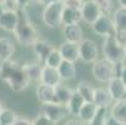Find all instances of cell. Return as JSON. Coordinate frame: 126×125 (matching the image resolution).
<instances>
[{
	"label": "cell",
	"mask_w": 126,
	"mask_h": 125,
	"mask_svg": "<svg viewBox=\"0 0 126 125\" xmlns=\"http://www.w3.org/2000/svg\"><path fill=\"white\" fill-rule=\"evenodd\" d=\"M0 79L16 93L24 91L31 83L25 73L24 65H20L11 59L0 63Z\"/></svg>",
	"instance_id": "6da1fadb"
},
{
	"label": "cell",
	"mask_w": 126,
	"mask_h": 125,
	"mask_svg": "<svg viewBox=\"0 0 126 125\" xmlns=\"http://www.w3.org/2000/svg\"><path fill=\"white\" fill-rule=\"evenodd\" d=\"M17 11H19V24L14 31V36L16 41L24 48L34 46V44L39 40V31L29 20L24 9H19Z\"/></svg>",
	"instance_id": "7a4b0ae2"
},
{
	"label": "cell",
	"mask_w": 126,
	"mask_h": 125,
	"mask_svg": "<svg viewBox=\"0 0 126 125\" xmlns=\"http://www.w3.org/2000/svg\"><path fill=\"white\" fill-rule=\"evenodd\" d=\"M122 64H115L107 59H97L91 68L94 78L100 83H109L112 79L117 78Z\"/></svg>",
	"instance_id": "3957f363"
},
{
	"label": "cell",
	"mask_w": 126,
	"mask_h": 125,
	"mask_svg": "<svg viewBox=\"0 0 126 125\" xmlns=\"http://www.w3.org/2000/svg\"><path fill=\"white\" fill-rule=\"evenodd\" d=\"M102 54L105 59L110 60L115 64H124V61L126 60L124 43L116 35L105 38L102 43Z\"/></svg>",
	"instance_id": "277c9868"
},
{
	"label": "cell",
	"mask_w": 126,
	"mask_h": 125,
	"mask_svg": "<svg viewBox=\"0 0 126 125\" xmlns=\"http://www.w3.org/2000/svg\"><path fill=\"white\" fill-rule=\"evenodd\" d=\"M65 4L61 3L60 0L50 3L44 8L43 11V21L47 28L56 29L63 24V11H64Z\"/></svg>",
	"instance_id": "5b68a950"
},
{
	"label": "cell",
	"mask_w": 126,
	"mask_h": 125,
	"mask_svg": "<svg viewBox=\"0 0 126 125\" xmlns=\"http://www.w3.org/2000/svg\"><path fill=\"white\" fill-rule=\"evenodd\" d=\"M79 54L81 61L86 64H94L99 56L97 44L91 39H84L79 44Z\"/></svg>",
	"instance_id": "8992f818"
},
{
	"label": "cell",
	"mask_w": 126,
	"mask_h": 125,
	"mask_svg": "<svg viewBox=\"0 0 126 125\" xmlns=\"http://www.w3.org/2000/svg\"><path fill=\"white\" fill-rule=\"evenodd\" d=\"M40 114L45 115L47 119H50L54 123H59L69 114L67 108L65 105L58 104V103H50V104H41Z\"/></svg>",
	"instance_id": "52a82bcc"
},
{
	"label": "cell",
	"mask_w": 126,
	"mask_h": 125,
	"mask_svg": "<svg viewBox=\"0 0 126 125\" xmlns=\"http://www.w3.org/2000/svg\"><path fill=\"white\" fill-rule=\"evenodd\" d=\"M91 28H93L95 34L100 35L102 38H109V36H112V35H116L114 20L106 14H102L91 25Z\"/></svg>",
	"instance_id": "ba28073f"
},
{
	"label": "cell",
	"mask_w": 126,
	"mask_h": 125,
	"mask_svg": "<svg viewBox=\"0 0 126 125\" xmlns=\"http://www.w3.org/2000/svg\"><path fill=\"white\" fill-rule=\"evenodd\" d=\"M102 14H104L102 9L94 0H86L82 3L81 15H82V21H85L86 24L93 25Z\"/></svg>",
	"instance_id": "9c48e42d"
},
{
	"label": "cell",
	"mask_w": 126,
	"mask_h": 125,
	"mask_svg": "<svg viewBox=\"0 0 126 125\" xmlns=\"http://www.w3.org/2000/svg\"><path fill=\"white\" fill-rule=\"evenodd\" d=\"M19 24V11H0V28L8 33L15 31Z\"/></svg>",
	"instance_id": "30bf717a"
},
{
	"label": "cell",
	"mask_w": 126,
	"mask_h": 125,
	"mask_svg": "<svg viewBox=\"0 0 126 125\" xmlns=\"http://www.w3.org/2000/svg\"><path fill=\"white\" fill-rule=\"evenodd\" d=\"M112 20H114L115 30H116V36L122 43H125L126 41V9L119 8L114 13Z\"/></svg>",
	"instance_id": "8fae6325"
},
{
	"label": "cell",
	"mask_w": 126,
	"mask_h": 125,
	"mask_svg": "<svg viewBox=\"0 0 126 125\" xmlns=\"http://www.w3.org/2000/svg\"><path fill=\"white\" fill-rule=\"evenodd\" d=\"M107 90L112 96L114 103L126 100V85L122 83V80L119 76L107 83Z\"/></svg>",
	"instance_id": "7c38bea8"
},
{
	"label": "cell",
	"mask_w": 126,
	"mask_h": 125,
	"mask_svg": "<svg viewBox=\"0 0 126 125\" xmlns=\"http://www.w3.org/2000/svg\"><path fill=\"white\" fill-rule=\"evenodd\" d=\"M82 20L81 15V8L73 6V5H65L63 11V24L65 26L67 25H76Z\"/></svg>",
	"instance_id": "4fadbf2b"
},
{
	"label": "cell",
	"mask_w": 126,
	"mask_h": 125,
	"mask_svg": "<svg viewBox=\"0 0 126 125\" xmlns=\"http://www.w3.org/2000/svg\"><path fill=\"white\" fill-rule=\"evenodd\" d=\"M32 50H34V54L36 55L39 63L41 64H45L46 59L49 58V55L51 54V53L55 50V48H54V45L46 40H41L39 39L36 43L34 44L32 46Z\"/></svg>",
	"instance_id": "5bb4252c"
},
{
	"label": "cell",
	"mask_w": 126,
	"mask_h": 125,
	"mask_svg": "<svg viewBox=\"0 0 126 125\" xmlns=\"http://www.w3.org/2000/svg\"><path fill=\"white\" fill-rule=\"evenodd\" d=\"M59 51L64 60L76 63L80 60V54H79V44H74L70 41H64L59 46Z\"/></svg>",
	"instance_id": "9a60e30c"
},
{
	"label": "cell",
	"mask_w": 126,
	"mask_h": 125,
	"mask_svg": "<svg viewBox=\"0 0 126 125\" xmlns=\"http://www.w3.org/2000/svg\"><path fill=\"white\" fill-rule=\"evenodd\" d=\"M61 80L63 79H61V76L59 74L58 69L44 65L41 79H40L41 84H45V85H49V86H52V88H56L58 85L61 84Z\"/></svg>",
	"instance_id": "2e32d148"
},
{
	"label": "cell",
	"mask_w": 126,
	"mask_h": 125,
	"mask_svg": "<svg viewBox=\"0 0 126 125\" xmlns=\"http://www.w3.org/2000/svg\"><path fill=\"white\" fill-rule=\"evenodd\" d=\"M95 105L99 109H107L109 106L112 105L114 100L110 95L109 90L105 88H95V94H94V101Z\"/></svg>",
	"instance_id": "e0dca14e"
},
{
	"label": "cell",
	"mask_w": 126,
	"mask_h": 125,
	"mask_svg": "<svg viewBox=\"0 0 126 125\" xmlns=\"http://www.w3.org/2000/svg\"><path fill=\"white\" fill-rule=\"evenodd\" d=\"M63 34H64L65 41H70V43H74V44H80L84 40V31H82V29L79 24L64 26Z\"/></svg>",
	"instance_id": "ac0fdd59"
},
{
	"label": "cell",
	"mask_w": 126,
	"mask_h": 125,
	"mask_svg": "<svg viewBox=\"0 0 126 125\" xmlns=\"http://www.w3.org/2000/svg\"><path fill=\"white\" fill-rule=\"evenodd\" d=\"M36 98L41 104L56 103V100H55V88L40 83L36 86Z\"/></svg>",
	"instance_id": "d6986e66"
},
{
	"label": "cell",
	"mask_w": 126,
	"mask_h": 125,
	"mask_svg": "<svg viewBox=\"0 0 126 125\" xmlns=\"http://www.w3.org/2000/svg\"><path fill=\"white\" fill-rule=\"evenodd\" d=\"M99 113V108L95 105V103L93 101H86L84 105H82V108L78 115V119H80L81 121H84L85 124H90L94 119L95 116L97 115Z\"/></svg>",
	"instance_id": "ffe728a7"
},
{
	"label": "cell",
	"mask_w": 126,
	"mask_h": 125,
	"mask_svg": "<svg viewBox=\"0 0 126 125\" xmlns=\"http://www.w3.org/2000/svg\"><path fill=\"white\" fill-rule=\"evenodd\" d=\"M15 53V43L10 38H0V60H10Z\"/></svg>",
	"instance_id": "44dd1931"
},
{
	"label": "cell",
	"mask_w": 126,
	"mask_h": 125,
	"mask_svg": "<svg viewBox=\"0 0 126 125\" xmlns=\"http://www.w3.org/2000/svg\"><path fill=\"white\" fill-rule=\"evenodd\" d=\"M75 90H73L70 86L67 85H64V84H60L55 88V100L58 104H61V105H67V103L70 101L71 96H73Z\"/></svg>",
	"instance_id": "7402d4cb"
},
{
	"label": "cell",
	"mask_w": 126,
	"mask_h": 125,
	"mask_svg": "<svg viewBox=\"0 0 126 125\" xmlns=\"http://www.w3.org/2000/svg\"><path fill=\"white\" fill-rule=\"evenodd\" d=\"M85 103H86V101H85V99L82 98V95L75 89V91H74L73 96H71L70 101H69L67 105H66L69 114L78 116L79 113H80V110H81V108H82V105H84Z\"/></svg>",
	"instance_id": "603a6c76"
},
{
	"label": "cell",
	"mask_w": 126,
	"mask_h": 125,
	"mask_svg": "<svg viewBox=\"0 0 126 125\" xmlns=\"http://www.w3.org/2000/svg\"><path fill=\"white\" fill-rule=\"evenodd\" d=\"M58 70H59V74H60L61 79L65 80V81L73 80L76 76V66H75V63L64 60L61 63V65L59 66Z\"/></svg>",
	"instance_id": "cb8c5ba5"
},
{
	"label": "cell",
	"mask_w": 126,
	"mask_h": 125,
	"mask_svg": "<svg viewBox=\"0 0 126 125\" xmlns=\"http://www.w3.org/2000/svg\"><path fill=\"white\" fill-rule=\"evenodd\" d=\"M25 73L28 74L30 81H40L41 74H43V69L44 64L41 63H30V64H24Z\"/></svg>",
	"instance_id": "d4e9b609"
},
{
	"label": "cell",
	"mask_w": 126,
	"mask_h": 125,
	"mask_svg": "<svg viewBox=\"0 0 126 125\" xmlns=\"http://www.w3.org/2000/svg\"><path fill=\"white\" fill-rule=\"evenodd\" d=\"M110 114L119 120L121 124L126 125V100L121 101H115L111 106V111Z\"/></svg>",
	"instance_id": "484cf974"
},
{
	"label": "cell",
	"mask_w": 126,
	"mask_h": 125,
	"mask_svg": "<svg viewBox=\"0 0 126 125\" xmlns=\"http://www.w3.org/2000/svg\"><path fill=\"white\" fill-rule=\"evenodd\" d=\"M76 90L82 95L85 101H94V94H95V88L93 86L91 83H89L86 80H82L78 84Z\"/></svg>",
	"instance_id": "4316f807"
},
{
	"label": "cell",
	"mask_w": 126,
	"mask_h": 125,
	"mask_svg": "<svg viewBox=\"0 0 126 125\" xmlns=\"http://www.w3.org/2000/svg\"><path fill=\"white\" fill-rule=\"evenodd\" d=\"M64 61V59H63V56H61V54H60V51H59V49H55L51 54L49 55V58L46 59V61H45V64L44 65H46V66H50V68H55V69H59V66L61 65V63Z\"/></svg>",
	"instance_id": "83f0119b"
},
{
	"label": "cell",
	"mask_w": 126,
	"mask_h": 125,
	"mask_svg": "<svg viewBox=\"0 0 126 125\" xmlns=\"http://www.w3.org/2000/svg\"><path fill=\"white\" fill-rule=\"evenodd\" d=\"M17 115L11 109H4L0 113V125H14Z\"/></svg>",
	"instance_id": "f1b7e54d"
},
{
	"label": "cell",
	"mask_w": 126,
	"mask_h": 125,
	"mask_svg": "<svg viewBox=\"0 0 126 125\" xmlns=\"http://www.w3.org/2000/svg\"><path fill=\"white\" fill-rule=\"evenodd\" d=\"M56 124H58V123L51 121L50 119H47L45 115H43V114H40V113L32 119V125H56Z\"/></svg>",
	"instance_id": "f546056e"
},
{
	"label": "cell",
	"mask_w": 126,
	"mask_h": 125,
	"mask_svg": "<svg viewBox=\"0 0 126 125\" xmlns=\"http://www.w3.org/2000/svg\"><path fill=\"white\" fill-rule=\"evenodd\" d=\"M94 1L100 5V8L102 9L104 14H105V11H109L111 9V6H112V0H94Z\"/></svg>",
	"instance_id": "4dcf8cb0"
},
{
	"label": "cell",
	"mask_w": 126,
	"mask_h": 125,
	"mask_svg": "<svg viewBox=\"0 0 126 125\" xmlns=\"http://www.w3.org/2000/svg\"><path fill=\"white\" fill-rule=\"evenodd\" d=\"M14 125H32V120L25 118V116H20V115H17Z\"/></svg>",
	"instance_id": "1f68e13d"
},
{
	"label": "cell",
	"mask_w": 126,
	"mask_h": 125,
	"mask_svg": "<svg viewBox=\"0 0 126 125\" xmlns=\"http://www.w3.org/2000/svg\"><path fill=\"white\" fill-rule=\"evenodd\" d=\"M104 125H124V124H121L119 120H116V119H115V118L110 114V115H106Z\"/></svg>",
	"instance_id": "d6a6232c"
},
{
	"label": "cell",
	"mask_w": 126,
	"mask_h": 125,
	"mask_svg": "<svg viewBox=\"0 0 126 125\" xmlns=\"http://www.w3.org/2000/svg\"><path fill=\"white\" fill-rule=\"evenodd\" d=\"M61 3H64L65 5H73V6H79L81 8L82 6V0H60Z\"/></svg>",
	"instance_id": "836d02e7"
},
{
	"label": "cell",
	"mask_w": 126,
	"mask_h": 125,
	"mask_svg": "<svg viewBox=\"0 0 126 125\" xmlns=\"http://www.w3.org/2000/svg\"><path fill=\"white\" fill-rule=\"evenodd\" d=\"M119 78L122 80V83L126 85V64H122L121 65V69H120V74H119Z\"/></svg>",
	"instance_id": "e575fe53"
},
{
	"label": "cell",
	"mask_w": 126,
	"mask_h": 125,
	"mask_svg": "<svg viewBox=\"0 0 126 125\" xmlns=\"http://www.w3.org/2000/svg\"><path fill=\"white\" fill-rule=\"evenodd\" d=\"M64 125H87V124H85V123L81 121L80 119H70V120H67Z\"/></svg>",
	"instance_id": "d590c367"
},
{
	"label": "cell",
	"mask_w": 126,
	"mask_h": 125,
	"mask_svg": "<svg viewBox=\"0 0 126 125\" xmlns=\"http://www.w3.org/2000/svg\"><path fill=\"white\" fill-rule=\"evenodd\" d=\"M31 1L32 0H16V3H17V5H19L20 9H25Z\"/></svg>",
	"instance_id": "8d00e7d4"
},
{
	"label": "cell",
	"mask_w": 126,
	"mask_h": 125,
	"mask_svg": "<svg viewBox=\"0 0 126 125\" xmlns=\"http://www.w3.org/2000/svg\"><path fill=\"white\" fill-rule=\"evenodd\" d=\"M34 3H36V4H39V5H49L50 3H52V1H55V0H32Z\"/></svg>",
	"instance_id": "74e56055"
},
{
	"label": "cell",
	"mask_w": 126,
	"mask_h": 125,
	"mask_svg": "<svg viewBox=\"0 0 126 125\" xmlns=\"http://www.w3.org/2000/svg\"><path fill=\"white\" fill-rule=\"evenodd\" d=\"M117 3H119L120 8H124V9H126V0H117Z\"/></svg>",
	"instance_id": "f35d334b"
},
{
	"label": "cell",
	"mask_w": 126,
	"mask_h": 125,
	"mask_svg": "<svg viewBox=\"0 0 126 125\" xmlns=\"http://www.w3.org/2000/svg\"><path fill=\"white\" fill-rule=\"evenodd\" d=\"M4 109H5V108H4V106H3V103L0 101V113H1V111H3Z\"/></svg>",
	"instance_id": "ab89813d"
},
{
	"label": "cell",
	"mask_w": 126,
	"mask_h": 125,
	"mask_svg": "<svg viewBox=\"0 0 126 125\" xmlns=\"http://www.w3.org/2000/svg\"><path fill=\"white\" fill-rule=\"evenodd\" d=\"M124 46H125V54H126V41L124 43Z\"/></svg>",
	"instance_id": "60d3db41"
},
{
	"label": "cell",
	"mask_w": 126,
	"mask_h": 125,
	"mask_svg": "<svg viewBox=\"0 0 126 125\" xmlns=\"http://www.w3.org/2000/svg\"><path fill=\"white\" fill-rule=\"evenodd\" d=\"M0 1H1V0H0Z\"/></svg>",
	"instance_id": "b9f144b4"
}]
</instances>
